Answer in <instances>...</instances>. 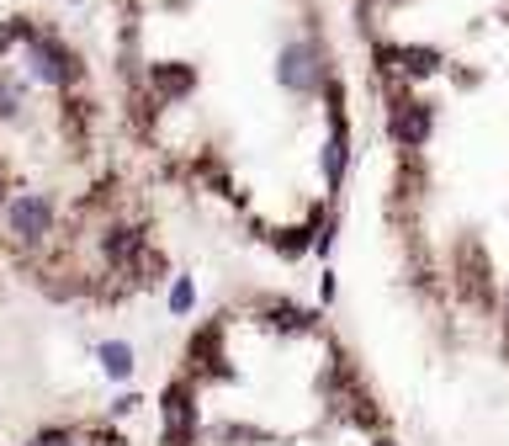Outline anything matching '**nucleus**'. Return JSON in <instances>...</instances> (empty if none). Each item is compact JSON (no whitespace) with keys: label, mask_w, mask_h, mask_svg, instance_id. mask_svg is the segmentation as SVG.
<instances>
[{"label":"nucleus","mask_w":509,"mask_h":446,"mask_svg":"<svg viewBox=\"0 0 509 446\" xmlns=\"http://www.w3.org/2000/svg\"><path fill=\"white\" fill-rule=\"evenodd\" d=\"M54 218H59V208H54V197L48 191H16L11 202H5V234H16V239H48L54 234Z\"/></svg>","instance_id":"f257e3e1"},{"label":"nucleus","mask_w":509,"mask_h":446,"mask_svg":"<svg viewBox=\"0 0 509 446\" xmlns=\"http://www.w3.org/2000/svg\"><path fill=\"white\" fill-rule=\"evenodd\" d=\"M144 250H149V234H144V228H112V234L101 239L107 266H117V271H127V266H133Z\"/></svg>","instance_id":"f03ea898"},{"label":"nucleus","mask_w":509,"mask_h":446,"mask_svg":"<svg viewBox=\"0 0 509 446\" xmlns=\"http://www.w3.org/2000/svg\"><path fill=\"white\" fill-rule=\"evenodd\" d=\"M197 425V410L186 404V393L180 388H170L165 393V431H170V441H186V431Z\"/></svg>","instance_id":"7ed1b4c3"},{"label":"nucleus","mask_w":509,"mask_h":446,"mask_svg":"<svg viewBox=\"0 0 509 446\" xmlns=\"http://www.w3.org/2000/svg\"><path fill=\"white\" fill-rule=\"evenodd\" d=\"M101 367H107V378H133V346L127 340H107L101 346Z\"/></svg>","instance_id":"20e7f679"},{"label":"nucleus","mask_w":509,"mask_h":446,"mask_svg":"<svg viewBox=\"0 0 509 446\" xmlns=\"http://www.w3.org/2000/svg\"><path fill=\"white\" fill-rule=\"evenodd\" d=\"M191 303H197L191 277H176V287H170V314H191Z\"/></svg>","instance_id":"39448f33"},{"label":"nucleus","mask_w":509,"mask_h":446,"mask_svg":"<svg viewBox=\"0 0 509 446\" xmlns=\"http://www.w3.org/2000/svg\"><path fill=\"white\" fill-rule=\"evenodd\" d=\"M32 446H69V436H64V431H43Z\"/></svg>","instance_id":"423d86ee"},{"label":"nucleus","mask_w":509,"mask_h":446,"mask_svg":"<svg viewBox=\"0 0 509 446\" xmlns=\"http://www.w3.org/2000/svg\"><path fill=\"white\" fill-rule=\"evenodd\" d=\"M377 446H398V441H377Z\"/></svg>","instance_id":"0eeeda50"}]
</instances>
